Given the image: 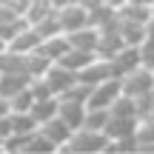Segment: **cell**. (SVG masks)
<instances>
[{
    "label": "cell",
    "mask_w": 154,
    "mask_h": 154,
    "mask_svg": "<svg viewBox=\"0 0 154 154\" xmlns=\"http://www.w3.org/2000/svg\"><path fill=\"white\" fill-rule=\"evenodd\" d=\"M6 49H9V40H6V37H3V34H0V54H3V51H6Z\"/></svg>",
    "instance_id": "obj_27"
},
{
    "label": "cell",
    "mask_w": 154,
    "mask_h": 154,
    "mask_svg": "<svg viewBox=\"0 0 154 154\" xmlns=\"http://www.w3.org/2000/svg\"><path fill=\"white\" fill-rule=\"evenodd\" d=\"M60 151H74V154L109 151V134L106 131H91V128H74L72 137L63 143Z\"/></svg>",
    "instance_id": "obj_1"
},
{
    "label": "cell",
    "mask_w": 154,
    "mask_h": 154,
    "mask_svg": "<svg viewBox=\"0 0 154 154\" xmlns=\"http://www.w3.org/2000/svg\"><path fill=\"white\" fill-rule=\"evenodd\" d=\"M0 151H3V140H0Z\"/></svg>",
    "instance_id": "obj_28"
},
{
    "label": "cell",
    "mask_w": 154,
    "mask_h": 154,
    "mask_svg": "<svg viewBox=\"0 0 154 154\" xmlns=\"http://www.w3.org/2000/svg\"><path fill=\"white\" fill-rule=\"evenodd\" d=\"M37 131L43 134V137L49 140V143L54 146L57 151H60V149H63V143H66V140L72 137V128H69L66 123L60 120V117H51V120H46V123H40V126H37Z\"/></svg>",
    "instance_id": "obj_8"
},
{
    "label": "cell",
    "mask_w": 154,
    "mask_h": 154,
    "mask_svg": "<svg viewBox=\"0 0 154 154\" xmlns=\"http://www.w3.org/2000/svg\"><path fill=\"white\" fill-rule=\"evenodd\" d=\"M60 100V97H57ZM57 117L66 123L69 128H83V117H86V103L83 100H60L57 103Z\"/></svg>",
    "instance_id": "obj_7"
},
{
    "label": "cell",
    "mask_w": 154,
    "mask_h": 154,
    "mask_svg": "<svg viewBox=\"0 0 154 154\" xmlns=\"http://www.w3.org/2000/svg\"><path fill=\"white\" fill-rule=\"evenodd\" d=\"M106 134H109V140H120V137H131L134 131H137V117H109V123H106L103 128Z\"/></svg>",
    "instance_id": "obj_12"
},
{
    "label": "cell",
    "mask_w": 154,
    "mask_h": 154,
    "mask_svg": "<svg viewBox=\"0 0 154 154\" xmlns=\"http://www.w3.org/2000/svg\"><path fill=\"white\" fill-rule=\"evenodd\" d=\"M106 77H114V69H111V60H106V57H97L94 54L91 63H86V66L77 72V83H83V86H97V83H103Z\"/></svg>",
    "instance_id": "obj_4"
},
{
    "label": "cell",
    "mask_w": 154,
    "mask_h": 154,
    "mask_svg": "<svg viewBox=\"0 0 154 154\" xmlns=\"http://www.w3.org/2000/svg\"><path fill=\"white\" fill-rule=\"evenodd\" d=\"M109 60H111V69H114V77H120V74L131 72L134 66H140V49L137 46H123V49L114 51Z\"/></svg>",
    "instance_id": "obj_10"
},
{
    "label": "cell",
    "mask_w": 154,
    "mask_h": 154,
    "mask_svg": "<svg viewBox=\"0 0 154 154\" xmlns=\"http://www.w3.org/2000/svg\"><path fill=\"white\" fill-rule=\"evenodd\" d=\"M37 49L43 51L49 60H54V63H57V60H60V57L69 51V40H66V34H54V37H46L43 43L37 46Z\"/></svg>",
    "instance_id": "obj_16"
},
{
    "label": "cell",
    "mask_w": 154,
    "mask_h": 154,
    "mask_svg": "<svg viewBox=\"0 0 154 154\" xmlns=\"http://www.w3.org/2000/svg\"><path fill=\"white\" fill-rule=\"evenodd\" d=\"M109 111L114 117H137V100L128 97V94H120V97L109 106Z\"/></svg>",
    "instance_id": "obj_20"
},
{
    "label": "cell",
    "mask_w": 154,
    "mask_h": 154,
    "mask_svg": "<svg viewBox=\"0 0 154 154\" xmlns=\"http://www.w3.org/2000/svg\"><path fill=\"white\" fill-rule=\"evenodd\" d=\"M120 77H106L103 83L88 88V97H86V106L88 109H109L117 97H120Z\"/></svg>",
    "instance_id": "obj_3"
},
{
    "label": "cell",
    "mask_w": 154,
    "mask_h": 154,
    "mask_svg": "<svg viewBox=\"0 0 154 154\" xmlns=\"http://www.w3.org/2000/svg\"><path fill=\"white\" fill-rule=\"evenodd\" d=\"M43 80H46V86L51 88V94H54V97H60L66 88H72L74 83H77V74L69 72V69H63L60 63H51V66L46 69Z\"/></svg>",
    "instance_id": "obj_5"
},
{
    "label": "cell",
    "mask_w": 154,
    "mask_h": 154,
    "mask_svg": "<svg viewBox=\"0 0 154 154\" xmlns=\"http://www.w3.org/2000/svg\"><path fill=\"white\" fill-rule=\"evenodd\" d=\"M6 114H11V106L6 97H0V117H6Z\"/></svg>",
    "instance_id": "obj_26"
},
{
    "label": "cell",
    "mask_w": 154,
    "mask_h": 154,
    "mask_svg": "<svg viewBox=\"0 0 154 154\" xmlns=\"http://www.w3.org/2000/svg\"><path fill=\"white\" fill-rule=\"evenodd\" d=\"M111 111L109 109H88L86 106V117H83V128H91V131H103L106 123H109Z\"/></svg>",
    "instance_id": "obj_19"
},
{
    "label": "cell",
    "mask_w": 154,
    "mask_h": 154,
    "mask_svg": "<svg viewBox=\"0 0 154 154\" xmlns=\"http://www.w3.org/2000/svg\"><path fill=\"white\" fill-rule=\"evenodd\" d=\"M151 88H154V72L146 69V66H134L131 72L120 74V91L128 94V97H134V100L149 97Z\"/></svg>",
    "instance_id": "obj_2"
},
{
    "label": "cell",
    "mask_w": 154,
    "mask_h": 154,
    "mask_svg": "<svg viewBox=\"0 0 154 154\" xmlns=\"http://www.w3.org/2000/svg\"><path fill=\"white\" fill-rule=\"evenodd\" d=\"M37 131V123L29 111H11V134H32Z\"/></svg>",
    "instance_id": "obj_21"
},
{
    "label": "cell",
    "mask_w": 154,
    "mask_h": 154,
    "mask_svg": "<svg viewBox=\"0 0 154 154\" xmlns=\"http://www.w3.org/2000/svg\"><path fill=\"white\" fill-rule=\"evenodd\" d=\"M40 43H43V40H40V34L34 32V26H23L20 32H14V34H11L9 49L20 51V54H29V51H34Z\"/></svg>",
    "instance_id": "obj_11"
},
{
    "label": "cell",
    "mask_w": 154,
    "mask_h": 154,
    "mask_svg": "<svg viewBox=\"0 0 154 154\" xmlns=\"http://www.w3.org/2000/svg\"><path fill=\"white\" fill-rule=\"evenodd\" d=\"M57 103H60L57 97H40V100H34L32 109H29L32 120L40 126V123H46V120H51V117H57Z\"/></svg>",
    "instance_id": "obj_14"
},
{
    "label": "cell",
    "mask_w": 154,
    "mask_h": 154,
    "mask_svg": "<svg viewBox=\"0 0 154 154\" xmlns=\"http://www.w3.org/2000/svg\"><path fill=\"white\" fill-rule=\"evenodd\" d=\"M11 134V114H6V117H0V140H6Z\"/></svg>",
    "instance_id": "obj_24"
},
{
    "label": "cell",
    "mask_w": 154,
    "mask_h": 154,
    "mask_svg": "<svg viewBox=\"0 0 154 154\" xmlns=\"http://www.w3.org/2000/svg\"><path fill=\"white\" fill-rule=\"evenodd\" d=\"M51 63H54V60H49L40 49H34V51L26 54V72H29V77H43Z\"/></svg>",
    "instance_id": "obj_17"
},
{
    "label": "cell",
    "mask_w": 154,
    "mask_h": 154,
    "mask_svg": "<svg viewBox=\"0 0 154 154\" xmlns=\"http://www.w3.org/2000/svg\"><path fill=\"white\" fill-rule=\"evenodd\" d=\"M72 3H77V0H49V6H51V9H63V6H72Z\"/></svg>",
    "instance_id": "obj_25"
},
{
    "label": "cell",
    "mask_w": 154,
    "mask_h": 154,
    "mask_svg": "<svg viewBox=\"0 0 154 154\" xmlns=\"http://www.w3.org/2000/svg\"><path fill=\"white\" fill-rule=\"evenodd\" d=\"M29 80H32V77L23 74V72H0V97L9 100L11 94H17L20 88H26Z\"/></svg>",
    "instance_id": "obj_13"
},
{
    "label": "cell",
    "mask_w": 154,
    "mask_h": 154,
    "mask_svg": "<svg viewBox=\"0 0 154 154\" xmlns=\"http://www.w3.org/2000/svg\"><path fill=\"white\" fill-rule=\"evenodd\" d=\"M91 60H94V51H80V49H72V46H69V51H66L57 63H60L63 69H69V72L77 74L86 63H91Z\"/></svg>",
    "instance_id": "obj_15"
},
{
    "label": "cell",
    "mask_w": 154,
    "mask_h": 154,
    "mask_svg": "<svg viewBox=\"0 0 154 154\" xmlns=\"http://www.w3.org/2000/svg\"><path fill=\"white\" fill-rule=\"evenodd\" d=\"M137 49H140V66H146V69L154 72V37H146Z\"/></svg>",
    "instance_id": "obj_23"
},
{
    "label": "cell",
    "mask_w": 154,
    "mask_h": 154,
    "mask_svg": "<svg viewBox=\"0 0 154 154\" xmlns=\"http://www.w3.org/2000/svg\"><path fill=\"white\" fill-rule=\"evenodd\" d=\"M32 83V80H29ZM32 103H34V94H32V88H20L17 94H11L9 97V106H11V111H29L32 109Z\"/></svg>",
    "instance_id": "obj_22"
},
{
    "label": "cell",
    "mask_w": 154,
    "mask_h": 154,
    "mask_svg": "<svg viewBox=\"0 0 154 154\" xmlns=\"http://www.w3.org/2000/svg\"><path fill=\"white\" fill-rule=\"evenodd\" d=\"M66 40L72 49H80V51H97V40H100V32L94 26H83V29H74V32H66Z\"/></svg>",
    "instance_id": "obj_9"
},
{
    "label": "cell",
    "mask_w": 154,
    "mask_h": 154,
    "mask_svg": "<svg viewBox=\"0 0 154 154\" xmlns=\"http://www.w3.org/2000/svg\"><path fill=\"white\" fill-rule=\"evenodd\" d=\"M32 26H34V32L40 34V40H46V37H54V34H63V29H60V20H57V11H49V14H46L43 20L32 23Z\"/></svg>",
    "instance_id": "obj_18"
},
{
    "label": "cell",
    "mask_w": 154,
    "mask_h": 154,
    "mask_svg": "<svg viewBox=\"0 0 154 154\" xmlns=\"http://www.w3.org/2000/svg\"><path fill=\"white\" fill-rule=\"evenodd\" d=\"M57 20H60L63 34H66V32H74V29H83V26H88V9H86V6H80V3L63 6V9H57Z\"/></svg>",
    "instance_id": "obj_6"
}]
</instances>
